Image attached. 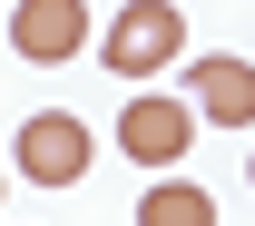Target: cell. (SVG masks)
<instances>
[{
  "mask_svg": "<svg viewBox=\"0 0 255 226\" xmlns=\"http://www.w3.org/2000/svg\"><path fill=\"white\" fill-rule=\"evenodd\" d=\"M177 49H187V10L177 0H128L108 20V69L118 79H157V69H177Z\"/></svg>",
  "mask_w": 255,
  "mask_h": 226,
  "instance_id": "cell-1",
  "label": "cell"
},
{
  "mask_svg": "<svg viewBox=\"0 0 255 226\" xmlns=\"http://www.w3.org/2000/svg\"><path fill=\"white\" fill-rule=\"evenodd\" d=\"M20 177L30 187H79L89 177V158H98V138H89V118L79 108H39V118H20Z\"/></svg>",
  "mask_w": 255,
  "mask_h": 226,
  "instance_id": "cell-2",
  "label": "cell"
},
{
  "mask_svg": "<svg viewBox=\"0 0 255 226\" xmlns=\"http://www.w3.org/2000/svg\"><path fill=\"white\" fill-rule=\"evenodd\" d=\"M118 148L147 167V177H167V167L196 148V108H187V98H147V89H137V98L118 108Z\"/></svg>",
  "mask_w": 255,
  "mask_h": 226,
  "instance_id": "cell-3",
  "label": "cell"
},
{
  "mask_svg": "<svg viewBox=\"0 0 255 226\" xmlns=\"http://www.w3.org/2000/svg\"><path fill=\"white\" fill-rule=\"evenodd\" d=\"M10 49L30 69H59L89 49V0H10Z\"/></svg>",
  "mask_w": 255,
  "mask_h": 226,
  "instance_id": "cell-4",
  "label": "cell"
},
{
  "mask_svg": "<svg viewBox=\"0 0 255 226\" xmlns=\"http://www.w3.org/2000/svg\"><path fill=\"white\" fill-rule=\"evenodd\" d=\"M187 108H196V118H216V128H255V69L236 59V49L196 59V69H187Z\"/></svg>",
  "mask_w": 255,
  "mask_h": 226,
  "instance_id": "cell-5",
  "label": "cell"
},
{
  "mask_svg": "<svg viewBox=\"0 0 255 226\" xmlns=\"http://www.w3.org/2000/svg\"><path fill=\"white\" fill-rule=\"evenodd\" d=\"M137 226H216V197H206V187H187V177H147Z\"/></svg>",
  "mask_w": 255,
  "mask_h": 226,
  "instance_id": "cell-6",
  "label": "cell"
},
{
  "mask_svg": "<svg viewBox=\"0 0 255 226\" xmlns=\"http://www.w3.org/2000/svg\"><path fill=\"white\" fill-rule=\"evenodd\" d=\"M246 177H255V167H246Z\"/></svg>",
  "mask_w": 255,
  "mask_h": 226,
  "instance_id": "cell-7",
  "label": "cell"
}]
</instances>
